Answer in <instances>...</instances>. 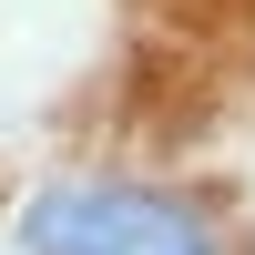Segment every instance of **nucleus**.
<instances>
[{"label":"nucleus","instance_id":"1","mask_svg":"<svg viewBox=\"0 0 255 255\" xmlns=\"http://www.w3.org/2000/svg\"><path fill=\"white\" fill-rule=\"evenodd\" d=\"M31 255H215L204 225L174 194H133V184H72V194L31 204Z\"/></svg>","mask_w":255,"mask_h":255}]
</instances>
